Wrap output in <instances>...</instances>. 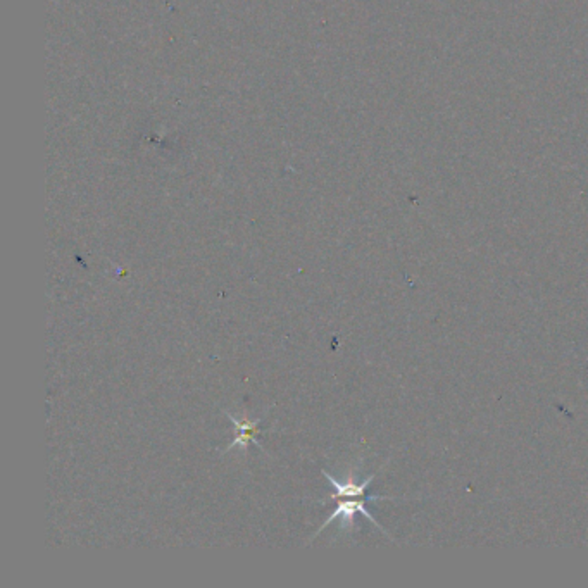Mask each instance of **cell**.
<instances>
[{
	"mask_svg": "<svg viewBox=\"0 0 588 588\" xmlns=\"http://www.w3.org/2000/svg\"><path fill=\"white\" fill-rule=\"evenodd\" d=\"M323 475H324L326 481L333 487V494H330L328 499H321V504H324L328 500L342 499V497H366V490L373 483L374 477H376V473H373L366 480L359 483V481L354 480L339 481L326 471H323Z\"/></svg>",
	"mask_w": 588,
	"mask_h": 588,
	"instance_id": "2",
	"label": "cell"
},
{
	"mask_svg": "<svg viewBox=\"0 0 588 588\" xmlns=\"http://www.w3.org/2000/svg\"><path fill=\"white\" fill-rule=\"evenodd\" d=\"M385 499H392V497H385V496H371V497H342V499H337L339 500V504H337V509L328 516V519L321 525L320 528H318V532L316 534L313 535L311 536V540L309 542H313L318 535L330 525V523H333V521H337L339 517H342V521H343V526H349V525H352V521H354V516L356 515H362V516L366 517L370 523H373L374 526H378L383 534L387 535V532L381 528V525L374 519L373 515L368 511V500H385Z\"/></svg>",
	"mask_w": 588,
	"mask_h": 588,
	"instance_id": "1",
	"label": "cell"
},
{
	"mask_svg": "<svg viewBox=\"0 0 588 588\" xmlns=\"http://www.w3.org/2000/svg\"><path fill=\"white\" fill-rule=\"evenodd\" d=\"M227 416L230 418L233 427L238 429V435L235 437V440H233L232 444L227 447L225 452H230V450L235 448V447H240V448L246 452V450L249 448L250 444H255L259 448H263V444L255 439V433H257V429H259V423H263L261 418L255 419V421H252V419H249L247 416H244L242 419H240V418H235V416L230 414V412H227Z\"/></svg>",
	"mask_w": 588,
	"mask_h": 588,
	"instance_id": "3",
	"label": "cell"
}]
</instances>
